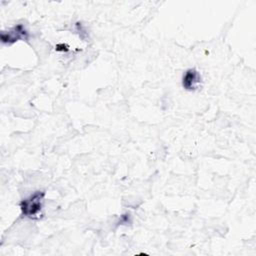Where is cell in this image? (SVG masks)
<instances>
[{
	"mask_svg": "<svg viewBox=\"0 0 256 256\" xmlns=\"http://www.w3.org/2000/svg\"><path fill=\"white\" fill-rule=\"evenodd\" d=\"M45 192L44 191H36L31 194L29 197L25 198L20 203V209L22 214L25 217L36 219L41 215V211L43 208Z\"/></svg>",
	"mask_w": 256,
	"mask_h": 256,
	"instance_id": "1",
	"label": "cell"
},
{
	"mask_svg": "<svg viewBox=\"0 0 256 256\" xmlns=\"http://www.w3.org/2000/svg\"><path fill=\"white\" fill-rule=\"evenodd\" d=\"M28 38V32L24 25L18 24L11 28L7 32H2L1 34V40L5 44H12L20 39H27Z\"/></svg>",
	"mask_w": 256,
	"mask_h": 256,
	"instance_id": "2",
	"label": "cell"
},
{
	"mask_svg": "<svg viewBox=\"0 0 256 256\" xmlns=\"http://www.w3.org/2000/svg\"><path fill=\"white\" fill-rule=\"evenodd\" d=\"M201 83V75L200 73L194 69H188L182 78V86L186 90H195L198 88V86Z\"/></svg>",
	"mask_w": 256,
	"mask_h": 256,
	"instance_id": "3",
	"label": "cell"
}]
</instances>
